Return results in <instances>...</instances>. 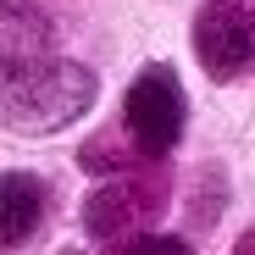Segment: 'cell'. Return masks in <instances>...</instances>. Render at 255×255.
Wrapping results in <instances>:
<instances>
[{"mask_svg": "<svg viewBox=\"0 0 255 255\" xmlns=\"http://www.w3.org/2000/svg\"><path fill=\"white\" fill-rule=\"evenodd\" d=\"M122 255H189V244L172 239V233H139V239L122 244Z\"/></svg>", "mask_w": 255, "mask_h": 255, "instance_id": "7", "label": "cell"}, {"mask_svg": "<svg viewBox=\"0 0 255 255\" xmlns=\"http://www.w3.org/2000/svg\"><path fill=\"white\" fill-rule=\"evenodd\" d=\"M133 217H139V189L133 183H106L83 200V228L100 233V239H117Z\"/></svg>", "mask_w": 255, "mask_h": 255, "instance_id": "6", "label": "cell"}, {"mask_svg": "<svg viewBox=\"0 0 255 255\" xmlns=\"http://www.w3.org/2000/svg\"><path fill=\"white\" fill-rule=\"evenodd\" d=\"M89 100H95V72L78 67V61H56V67L6 111V122L17 128V133H50V128L78 122L83 111H89Z\"/></svg>", "mask_w": 255, "mask_h": 255, "instance_id": "4", "label": "cell"}, {"mask_svg": "<svg viewBox=\"0 0 255 255\" xmlns=\"http://www.w3.org/2000/svg\"><path fill=\"white\" fill-rule=\"evenodd\" d=\"M194 56L211 78H239L255 67V6L250 0H205L194 17Z\"/></svg>", "mask_w": 255, "mask_h": 255, "instance_id": "3", "label": "cell"}, {"mask_svg": "<svg viewBox=\"0 0 255 255\" xmlns=\"http://www.w3.org/2000/svg\"><path fill=\"white\" fill-rule=\"evenodd\" d=\"M239 255H255V233H250V239H244V244H239Z\"/></svg>", "mask_w": 255, "mask_h": 255, "instance_id": "8", "label": "cell"}, {"mask_svg": "<svg viewBox=\"0 0 255 255\" xmlns=\"http://www.w3.org/2000/svg\"><path fill=\"white\" fill-rule=\"evenodd\" d=\"M56 61H61L56 56V28L33 6L0 0V117H6Z\"/></svg>", "mask_w": 255, "mask_h": 255, "instance_id": "1", "label": "cell"}, {"mask_svg": "<svg viewBox=\"0 0 255 255\" xmlns=\"http://www.w3.org/2000/svg\"><path fill=\"white\" fill-rule=\"evenodd\" d=\"M122 128L144 155H166L183 133V89H178V72L172 67H144L133 83H128V100H122Z\"/></svg>", "mask_w": 255, "mask_h": 255, "instance_id": "2", "label": "cell"}, {"mask_svg": "<svg viewBox=\"0 0 255 255\" xmlns=\"http://www.w3.org/2000/svg\"><path fill=\"white\" fill-rule=\"evenodd\" d=\"M45 183L33 172H0V255L17 250L45 217Z\"/></svg>", "mask_w": 255, "mask_h": 255, "instance_id": "5", "label": "cell"}]
</instances>
